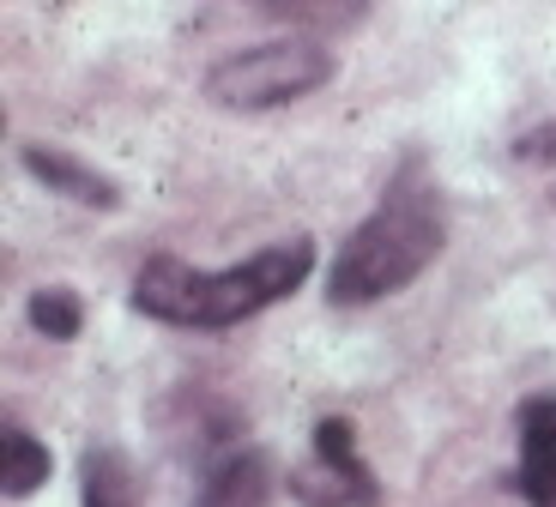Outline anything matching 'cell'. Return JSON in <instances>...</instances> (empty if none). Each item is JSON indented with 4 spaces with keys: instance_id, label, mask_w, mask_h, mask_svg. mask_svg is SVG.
<instances>
[{
    "instance_id": "1",
    "label": "cell",
    "mask_w": 556,
    "mask_h": 507,
    "mask_svg": "<svg viewBox=\"0 0 556 507\" xmlns=\"http://www.w3.org/2000/svg\"><path fill=\"white\" fill-rule=\"evenodd\" d=\"M308 266H315V242L291 236V242H273L261 254H249L242 266H188L176 254H152V261L134 272V308L139 315L164 320V327H194V332H224L254 320L261 308L285 302L291 290H303Z\"/></svg>"
},
{
    "instance_id": "2",
    "label": "cell",
    "mask_w": 556,
    "mask_h": 507,
    "mask_svg": "<svg viewBox=\"0 0 556 507\" xmlns=\"http://www.w3.org/2000/svg\"><path fill=\"white\" fill-rule=\"evenodd\" d=\"M442 242H447L442 193H435V181H424L417 164H405L388 181L381 206L339 242V261L327 272V296L339 308H363V302L393 296V290H405L412 278L430 272Z\"/></svg>"
},
{
    "instance_id": "3",
    "label": "cell",
    "mask_w": 556,
    "mask_h": 507,
    "mask_svg": "<svg viewBox=\"0 0 556 507\" xmlns=\"http://www.w3.org/2000/svg\"><path fill=\"white\" fill-rule=\"evenodd\" d=\"M339 73L333 49L315 37H273V42H249L237 55L212 61L206 73V97L218 110L237 115H261V110H285L296 97L320 91Z\"/></svg>"
},
{
    "instance_id": "4",
    "label": "cell",
    "mask_w": 556,
    "mask_h": 507,
    "mask_svg": "<svg viewBox=\"0 0 556 507\" xmlns=\"http://www.w3.org/2000/svg\"><path fill=\"white\" fill-rule=\"evenodd\" d=\"M291 495L303 507H376L381 502V483H376V471L363 466L357 429L345 417H320L315 423L308 459L291 471Z\"/></svg>"
},
{
    "instance_id": "5",
    "label": "cell",
    "mask_w": 556,
    "mask_h": 507,
    "mask_svg": "<svg viewBox=\"0 0 556 507\" xmlns=\"http://www.w3.org/2000/svg\"><path fill=\"white\" fill-rule=\"evenodd\" d=\"M273 459L261 447H224L218 459H206L200 471V490H194V507H266L273 502Z\"/></svg>"
},
{
    "instance_id": "6",
    "label": "cell",
    "mask_w": 556,
    "mask_h": 507,
    "mask_svg": "<svg viewBox=\"0 0 556 507\" xmlns=\"http://www.w3.org/2000/svg\"><path fill=\"white\" fill-rule=\"evenodd\" d=\"M18 164H25L30 181H42L49 193H61V200H73V206H91V212H115V206H122V188H115L103 169L79 164V157L61 151V145H25V151H18Z\"/></svg>"
},
{
    "instance_id": "7",
    "label": "cell",
    "mask_w": 556,
    "mask_h": 507,
    "mask_svg": "<svg viewBox=\"0 0 556 507\" xmlns=\"http://www.w3.org/2000/svg\"><path fill=\"white\" fill-rule=\"evenodd\" d=\"M515 483L532 507H556V398H527V405H520Z\"/></svg>"
},
{
    "instance_id": "8",
    "label": "cell",
    "mask_w": 556,
    "mask_h": 507,
    "mask_svg": "<svg viewBox=\"0 0 556 507\" xmlns=\"http://www.w3.org/2000/svg\"><path fill=\"white\" fill-rule=\"evenodd\" d=\"M79 507H139V478L122 447L91 441L79 453Z\"/></svg>"
},
{
    "instance_id": "9",
    "label": "cell",
    "mask_w": 556,
    "mask_h": 507,
    "mask_svg": "<svg viewBox=\"0 0 556 507\" xmlns=\"http://www.w3.org/2000/svg\"><path fill=\"white\" fill-rule=\"evenodd\" d=\"M42 483H49V447L25 423H7L0 429V490L13 495V502H25Z\"/></svg>"
},
{
    "instance_id": "10",
    "label": "cell",
    "mask_w": 556,
    "mask_h": 507,
    "mask_svg": "<svg viewBox=\"0 0 556 507\" xmlns=\"http://www.w3.org/2000/svg\"><path fill=\"white\" fill-rule=\"evenodd\" d=\"M25 320H30V332H37V339L67 344V339H79V327H85V302L73 296L67 284H42V290H30Z\"/></svg>"
}]
</instances>
